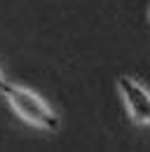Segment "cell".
<instances>
[{"label": "cell", "mask_w": 150, "mask_h": 152, "mask_svg": "<svg viewBox=\"0 0 150 152\" xmlns=\"http://www.w3.org/2000/svg\"><path fill=\"white\" fill-rule=\"evenodd\" d=\"M117 87H120V94L127 103L131 119L136 124H148L150 126V91L131 75H120Z\"/></svg>", "instance_id": "obj_2"}, {"label": "cell", "mask_w": 150, "mask_h": 152, "mask_svg": "<svg viewBox=\"0 0 150 152\" xmlns=\"http://www.w3.org/2000/svg\"><path fill=\"white\" fill-rule=\"evenodd\" d=\"M0 94L7 98V103L12 105V110H14L24 122H28L31 126H38V129H42V131H59V126H61L59 115L38 94L24 89V87H19V84H10L7 80L0 84Z\"/></svg>", "instance_id": "obj_1"}, {"label": "cell", "mask_w": 150, "mask_h": 152, "mask_svg": "<svg viewBox=\"0 0 150 152\" xmlns=\"http://www.w3.org/2000/svg\"><path fill=\"white\" fill-rule=\"evenodd\" d=\"M2 82H5V77H2V73H0V84H2Z\"/></svg>", "instance_id": "obj_3"}]
</instances>
